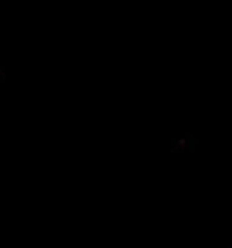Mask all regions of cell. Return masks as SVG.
I'll list each match as a JSON object with an SVG mask.
<instances>
[{
    "label": "cell",
    "mask_w": 232,
    "mask_h": 248,
    "mask_svg": "<svg viewBox=\"0 0 232 248\" xmlns=\"http://www.w3.org/2000/svg\"><path fill=\"white\" fill-rule=\"evenodd\" d=\"M2 78H4V71H2V69H0V80H2Z\"/></svg>",
    "instance_id": "1"
}]
</instances>
